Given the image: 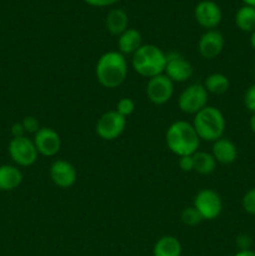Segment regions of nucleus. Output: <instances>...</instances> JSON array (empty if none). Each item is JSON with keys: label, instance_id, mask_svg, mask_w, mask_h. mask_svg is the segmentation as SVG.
<instances>
[{"label": "nucleus", "instance_id": "ddd939ff", "mask_svg": "<svg viewBox=\"0 0 255 256\" xmlns=\"http://www.w3.org/2000/svg\"><path fill=\"white\" fill-rule=\"evenodd\" d=\"M225 46V39L222 34L218 30H206L204 34L200 36L198 42V50L199 54L204 59L212 60L219 56Z\"/></svg>", "mask_w": 255, "mask_h": 256}, {"label": "nucleus", "instance_id": "6ab92c4d", "mask_svg": "<svg viewBox=\"0 0 255 256\" xmlns=\"http://www.w3.org/2000/svg\"><path fill=\"white\" fill-rule=\"evenodd\" d=\"M129 16L122 9H112L105 18V26L112 35L119 36L128 29Z\"/></svg>", "mask_w": 255, "mask_h": 256}, {"label": "nucleus", "instance_id": "72a5a7b5", "mask_svg": "<svg viewBox=\"0 0 255 256\" xmlns=\"http://www.w3.org/2000/svg\"><path fill=\"white\" fill-rule=\"evenodd\" d=\"M250 45L255 50V30L252 32H250Z\"/></svg>", "mask_w": 255, "mask_h": 256}, {"label": "nucleus", "instance_id": "7ed1b4c3", "mask_svg": "<svg viewBox=\"0 0 255 256\" xmlns=\"http://www.w3.org/2000/svg\"><path fill=\"white\" fill-rule=\"evenodd\" d=\"M132 56V69L142 76L150 79L164 74L166 54L156 45L142 44Z\"/></svg>", "mask_w": 255, "mask_h": 256}, {"label": "nucleus", "instance_id": "4468645a", "mask_svg": "<svg viewBox=\"0 0 255 256\" xmlns=\"http://www.w3.org/2000/svg\"><path fill=\"white\" fill-rule=\"evenodd\" d=\"M49 174L52 182L62 189L72 188L76 182V170L74 165L66 160L58 159L52 162V164L50 165Z\"/></svg>", "mask_w": 255, "mask_h": 256}, {"label": "nucleus", "instance_id": "20e7f679", "mask_svg": "<svg viewBox=\"0 0 255 256\" xmlns=\"http://www.w3.org/2000/svg\"><path fill=\"white\" fill-rule=\"evenodd\" d=\"M192 126L200 140L212 142L222 138L225 132V118L222 110L206 105L204 109L194 115Z\"/></svg>", "mask_w": 255, "mask_h": 256}, {"label": "nucleus", "instance_id": "4be33fe9", "mask_svg": "<svg viewBox=\"0 0 255 256\" xmlns=\"http://www.w3.org/2000/svg\"><path fill=\"white\" fill-rule=\"evenodd\" d=\"M192 160H194V172L202 175H209L216 169L218 162L210 152L198 150L196 152L192 154Z\"/></svg>", "mask_w": 255, "mask_h": 256}, {"label": "nucleus", "instance_id": "aec40b11", "mask_svg": "<svg viewBox=\"0 0 255 256\" xmlns=\"http://www.w3.org/2000/svg\"><path fill=\"white\" fill-rule=\"evenodd\" d=\"M202 85L209 94L222 95L229 90L230 82L226 75L222 72H212L205 78Z\"/></svg>", "mask_w": 255, "mask_h": 256}, {"label": "nucleus", "instance_id": "a211bd4d", "mask_svg": "<svg viewBox=\"0 0 255 256\" xmlns=\"http://www.w3.org/2000/svg\"><path fill=\"white\" fill-rule=\"evenodd\" d=\"M182 248L179 239L172 235H164L155 242L152 256H182Z\"/></svg>", "mask_w": 255, "mask_h": 256}, {"label": "nucleus", "instance_id": "f257e3e1", "mask_svg": "<svg viewBox=\"0 0 255 256\" xmlns=\"http://www.w3.org/2000/svg\"><path fill=\"white\" fill-rule=\"evenodd\" d=\"M95 75L102 86L115 89L128 76V62L119 52H106L98 59Z\"/></svg>", "mask_w": 255, "mask_h": 256}, {"label": "nucleus", "instance_id": "412c9836", "mask_svg": "<svg viewBox=\"0 0 255 256\" xmlns=\"http://www.w3.org/2000/svg\"><path fill=\"white\" fill-rule=\"evenodd\" d=\"M235 25L244 32H252L255 30V8L242 5L235 12Z\"/></svg>", "mask_w": 255, "mask_h": 256}, {"label": "nucleus", "instance_id": "1a4fd4ad", "mask_svg": "<svg viewBox=\"0 0 255 256\" xmlns=\"http://www.w3.org/2000/svg\"><path fill=\"white\" fill-rule=\"evenodd\" d=\"M146 96L152 104L162 105L166 104L174 94V82L165 74L156 75L150 78L146 84Z\"/></svg>", "mask_w": 255, "mask_h": 256}, {"label": "nucleus", "instance_id": "0eeeda50", "mask_svg": "<svg viewBox=\"0 0 255 256\" xmlns=\"http://www.w3.org/2000/svg\"><path fill=\"white\" fill-rule=\"evenodd\" d=\"M8 152L12 162L19 166H32L39 155L32 139L28 136L12 138L8 146Z\"/></svg>", "mask_w": 255, "mask_h": 256}, {"label": "nucleus", "instance_id": "393cba45", "mask_svg": "<svg viewBox=\"0 0 255 256\" xmlns=\"http://www.w3.org/2000/svg\"><path fill=\"white\" fill-rule=\"evenodd\" d=\"M242 205L245 212L255 215V188H252L245 192L242 200Z\"/></svg>", "mask_w": 255, "mask_h": 256}, {"label": "nucleus", "instance_id": "2eb2a0df", "mask_svg": "<svg viewBox=\"0 0 255 256\" xmlns=\"http://www.w3.org/2000/svg\"><path fill=\"white\" fill-rule=\"evenodd\" d=\"M212 156L216 162L222 165H229L236 160L238 149L234 142L228 138H220L212 142Z\"/></svg>", "mask_w": 255, "mask_h": 256}, {"label": "nucleus", "instance_id": "423d86ee", "mask_svg": "<svg viewBox=\"0 0 255 256\" xmlns=\"http://www.w3.org/2000/svg\"><path fill=\"white\" fill-rule=\"evenodd\" d=\"M125 128H126V118L120 115L116 110H109L98 119L95 130L98 136L102 138V140L112 142L118 139L124 132Z\"/></svg>", "mask_w": 255, "mask_h": 256}, {"label": "nucleus", "instance_id": "6e6552de", "mask_svg": "<svg viewBox=\"0 0 255 256\" xmlns=\"http://www.w3.org/2000/svg\"><path fill=\"white\" fill-rule=\"evenodd\" d=\"M192 206L199 212L202 220H214L222 214V202L215 190L202 189L195 195Z\"/></svg>", "mask_w": 255, "mask_h": 256}, {"label": "nucleus", "instance_id": "9d476101", "mask_svg": "<svg viewBox=\"0 0 255 256\" xmlns=\"http://www.w3.org/2000/svg\"><path fill=\"white\" fill-rule=\"evenodd\" d=\"M164 74L172 82H184L192 78V66L186 58L182 56L180 52H168Z\"/></svg>", "mask_w": 255, "mask_h": 256}, {"label": "nucleus", "instance_id": "bb28decb", "mask_svg": "<svg viewBox=\"0 0 255 256\" xmlns=\"http://www.w3.org/2000/svg\"><path fill=\"white\" fill-rule=\"evenodd\" d=\"M244 105L250 112H255V84L250 85L244 94Z\"/></svg>", "mask_w": 255, "mask_h": 256}, {"label": "nucleus", "instance_id": "f3484780", "mask_svg": "<svg viewBox=\"0 0 255 256\" xmlns=\"http://www.w3.org/2000/svg\"><path fill=\"white\" fill-rule=\"evenodd\" d=\"M142 45V34L136 29L128 28L118 36V52L122 55H132Z\"/></svg>", "mask_w": 255, "mask_h": 256}, {"label": "nucleus", "instance_id": "f03ea898", "mask_svg": "<svg viewBox=\"0 0 255 256\" xmlns=\"http://www.w3.org/2000/svg\"><path fill=\"white\" fill-rule=\"evenodd\" d=\"M165 142L170 152L179 158L192 155L198 152L200 145V139L194 126L185 120H178L168 128Z\"/></svg>", "mask_w": 255, "mask_h": 256}, {"label": "nucleus", "instance_id": "c756f323", "mask_svg": "<svg viewBox=\"0 0 255 256\" xmlns=\"http://www.w3.org/2000/svg\"><path fill=\"white\" fill-rule=\"evenodd\" d=\"M88 5L90 6H96V8H105V6H112L115 2L119 0H84Z\"/></svg>", "mask_w": 255, "mask_h": 256}, {"label": "nucleus", "instance_id": "dca6fc26", "mask_svg": "<svg viewBox=\"0 0 255 256\" xmlns=\"http://www.w3.org/2000/svg\"><path fill=\"white\" fill-rule=\"evenodd\" d=\"M22 182V172L15 165H0V192H12Z\"/></svg>", "mask_w": 255, "mask_h": 256}, {"label": "nucleus", "instance_id": "473e14b6", "mask_svg": "<svg viewBox=\"0 0 255 256\" xmlns=\"http://www.w3.org/2000/svg\"><path fill=\"white\" fill-rule=\"evenodd\" d=\"M249 126L250 130L255 134V112H252V116L249 119Z\"/></svg>", "mask_w": 255, "mask_h": 256}, {"label": "nucleus", "instance_id": "a878e982", "mask_svg": "<svg viewBox=\"0 0 255 256\" xmlns=\"http://www.w3.org/2000/svg\"><path fill=\"white\" fill-rule=\"evenodd\" d=\"M22 124L24 126L25 132H28V134H35L42 128L39 124V120L35 116H25L22 120Z\"/></svg>", "mask_w": 255, "mask_h": 256}, {"label": "nucleus", "instance_id": "f704fd0d", "mask_svg": "<svg viewBox=\"0 0 255 256\" xmlns=\"http://www.w3.org/2000/svg\"><path fill=\"white\" fill-rule=\"evenodd\" d=\"M245 5H249V6L255 8V0H242Z\"/></svg>", "mask_w": 255, "mask_h": 256}, {"label": "nucleus", "instance_id": "c85d7f7f", "mask_svg": "<svg viewBox=\"0 0 255 256\" xmlns=\"http://www.w3.org/2000/svg\"><path fill=\"white\" fill-rule=\"evenodd\" d=\"M252 245V239L250 235L242 234L236 238V246L239 250H250Z\"/></svg>", "mask_w": 255, "mask_h": 256}, {"label": "nucleus", "instance_id": "9b49d317", "mask_svg": "<svg viewBox=\"0 0 255 256\" xmlns=\"http://www.w3.org/2000/svg\"><path fill=\"white\" fill-rule=\"evenodd\" d=\"M38 152L42 156H55L62 148L60 135L52 128L42 126L32 138Z\"/></svg>", "mask_w": 255, "mask_h": 256}, {"label": "nucleus", "instance_id": "5701e85b", "mask_svg": "<svg viewBox=\"0 0 255 256\" xmlns=\"http://www.w3.org/2000/svg\"><path fill=\"white\" fill-rule=\"evenodd\" d=\"M180 220L186 226H196L202 222V218L194 206H188L182 209V214H180Z\"/></svg>", "mask_w": 255, "mask_h": 256}, {"label": "nucleus", "instance_id": "7c9ffc66", "mask_svg": "<svg viewBox=\"0 0 255 256\" xmlns=\"http://www.w3.org/2000/svg\"><path fill=\"white\" fill-rule=\"evenodd\" d=\"M12 138H20V136H25V130H24V126H22V122H15V124H12Z\"/></svg>", "mask_w": 255, "mask_h": 256}, {"label": "nucleus", "instance_id": "cd10ccee", "mask_svg": "<svg viewBox=\"0 0 255 256\" xmlns=\"http://www.w3.org/2000/svg\"><path fill=\"white\" fill-rule=\"evenodd\" d=\"M179 168L185 172H190L194 170V160L192 155H185L179 158Z\"/></svg>", "mask_w": 255, "mask_h": 256}, {"label": "nucleus", "instance_id": "2f4dec72", "mask_svg": "<svg viewBox=\"0 0 255 256\" xmlns=\"http://www.w3.org/2000/svg\"><path fill=\"white\" fill-rule=\"evenodd\" d=\"M234 256H255V252L250 250H239L238 252H235Z\"/></svg>", "mask_w": 255, "mask_h": 256}, {"label": "nucleus", "instance_id": "f8f14e48", "mask_svg": "<svg viewBox=\"0 0 255 256\" xmlns=\"http://www.w3.org/2000/svg\"><path fill=\"white\" fill-rule=\"evenodd\" d=\"M194 18L200 26L206 30H212L222 22V9L212 0H202L195 6Z\"/></svg>", "mask_w": 255, "mask_h": 256}, {"label": "nucleus", "instance_id": "39448f33", "mask_svg": "<svg viewBox=\"0 0 255 256\" xmlns=\"http://www.w3.org/2000/svg\"><path fill=\"white\" fill-rule=\"evenodd\" d=\"M209 92L202 84H192L185 88L178 98V106L185 114L195 115L208 105Z\"/></svg>", "mask_w": 255, "mask_h": 256}, {"label": "nucleus", "instance_id": "b1692460", "mask_svg": "<svg viewBox=\"0 0 255 256\" xmlns=\"http://www.w3.org/2000/svg\"><path fill=\"white\" fill-rule=\"evenodd\" d=\"M135 110L134 100L130 98H122L116 104V112L124 118H128L132 115Z\"/></svg>", "mask_w": 255, "mask_h": 256}]
</instances>
